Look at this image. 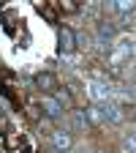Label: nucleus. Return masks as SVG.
<instances>
[{"instance_id": "0eeeda50", "label": "nucleus", "mask_w": 136, "mask_h": 153, "mask_svg": "<svg viewBox=\"0 0 136 153\" xmlns=\"http://www.w3.org/2000/svg\"><path fill=\"white\" fill-rule=\"evenodd\" d=\"M114 38V25H98V44H109Z\"/></svg>"}, {"instance_id": "f8f14e48", "label": "nucleus", "mask_w": 136, "mask_h": 153, "mask_svg": "<svg viewBox=\"0 0 136 153\" xmlns=\"http://www.w3.org/2000/svg\"><path fill=\"white\" fill-rule=\"evenodd\" d=\"M63 8H65V11H71V14H74V11H79V6H76L74 0H65V3H63Z\"/></svg>"}, {"instance_id": "9b49d317", "label": "nucleus", "mask_w": 136, "mask_h": 153, "mask_svg": "<svg viewBox=\"0 0 136 153\" xmlns=\"http://www.w3.org/2000/svg\"><path fill=\"white\" fill-rule=\"evenodd\" d=\"M74 126H76V128H87V126H90L87 118H85V112H74Z\"/></svg>"}, {"instance_id": "6e6552de", "label": "nucleus", "mask_w": 136, "mask_h": 153, "mask_svg": "<svg viewBox=\"0 0 136 153\" xmlns=\"http://www.w3.org/2000/svg\"><path fill=\"white\" fill-rule=\"evenodd\" d=\"M54 101L60 104L63 109H68V107H74V99H71V93L68 90H54Z\"/></svg>"}, {"instance_id": "f257e3e1", "label": "nucleus", "mask_w": 136, "mask_h": 153, "mask_svg": "<svg viewBox=\"0 0 136 153\" xmlns=\"http://www.w3.org/2000/svg\"><path fill=\"white\" fill-rule=\"evenodd\" d=\"M57 47H60V52H74L76 49V33L63 25L57 30Z\"/></svg>"}, {"instance_id": "7ed1b4c3", "label": "nucleus", "mask_w": 136, "mask_h": 153, "mask_svg": "<svg viewBox=\"0 0 136 153\" xmlns=\"http://www.w3.org/2000/svg\"><path fill=\"white\" fill-rule=\"evenodd\" d=\"M87 93H90V99L98 101V104L109 101V96H112L109 85H104V82H87Z\"/></svg>"}, {"instance_id": "1a4fd4ad", "label": "nucleus", "mask_w": 136, "mask_h": 153, "mask_svg": "<svg viewBox=\"0 0 136 153\" xmlns=\"http://www.w3.org/2000/svg\"><path fill=\"white\" fill-rule=\"evenodd\" d=\"M85 118H87V123H104V120H101V112H98V107H95V104L85 109Z\"/></svg>"}, {"instance_id": "9d476101", "label": "nucleus", "mask_w": 136, "mask_h": 153, "mask_svg": "<svg viewBox=\"0 0 136 153\" xmlns=\"http://www.w3.org/2000/svg\"><path fill=\"white\" fill-rule=\"evenodd\" d=\"M114 11H117V14H133V3H131V0H117V3H114Z\"/></svg>"}, {"instance_id": "f03ea898", "label": "nucleus", "mask_w": 136, "mask_h": 153, "mask_svg": "<svg viewBox=\"0 0 136 153\" xmlns=\"http://www.w3.org/2000/svg\"><path fill=\"white\" fill-rule=\"evenodd\" d=\"M95 107H98V112H101V120H104V123H120V120H123L120 107H114V104H109V101H104V104H95Z\"/></svg>"}, {"instance_id": "423d86ee", "label": "nucleus", "mask_w": 136, "mask_h": 153, "mask_svg": "<svg viewBox=\"0 0 136 153\" xmlns=\"http://www.w3.org/2000/svg\"><path fill=\"white\" fill-rule=\"evenodd\" d=\"M41 109L49 115V118H57V115H63V107L57 104L52 96H41Z\"/></svg>"}, {"instance_id": "20e7f679", "label": "nucleus", "mask_w": 136, "mask_h": 153, "mask_svg": "<svg viewBox=\"0 0 136 153\" xmlns=\"http://www.w3.org/2000/svg\"><path fill=\"white\" fill-rule=\"evenodd\" d=\"M35 88H38V90H46V93H54V90H57V76H54L52 71L35 74Z\"/></svg>"}, {"instance_id": "39448f33", "label": "nucleus", "mask_w": 136, "mask_h": 153, "mask_svg": "<svg viewBox=\"0 0 136 153\" xmlns=\"http://www.w3.org/2000/svg\"><path fill=\"white\" fill-rule=\"evenodd\" d=\"M52 145H54V150H71V145H74V137H71V131H52Z\"/></svg>"}]
</instances>
